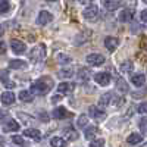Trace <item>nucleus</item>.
<instances>
[{"label":"nucleus","instance_id":"20","mask_svg":"<svg viewBox=\"0 0 147 147\" xmlns=\"http://www.w3.org/2000/svg\"><path fill=\"white\" fill-rule=\"evenodd\" d=\"M56 60H57V63L60 65H69L72 62V57L66 53H57L56 55Z\"/></svg>","mask_w":147,"mask_h":147},{"label":"nucleus","instance_id":"30","mask_svg":"<svg viewBox=\"0 0 147 147\" xmlns=\"http://www.w3.org/2000/svg\"><path fill=\"white\" fill-rule=\"evenodd\" d=\"M57 75L59 77H62V78H71L74 75V68H66V69H60L57 72Z\"/></svg>","mask_w":147,"mask_h":147},{"label":"nucleus","instance_id":"8","mask_svg":"<svg viewBox=\"0 0 147 147\" xmlns=\"http://www.w3.org/2000/svg\"><path fill=\"white\" fill-rule=\"evenodd\" d=\"M10 49H12V52L16 53V55H22V53L27 52L25 43H22L19 40H10Z\"/></svg>","mask_w":147,"mask_h":147},{"label":"nucleus","instance_id":"4","mask_svg":"<svg viewBox=\"0 0 147 147\" xmlns=\"http://www.w3.org/2000/svg\"><path fill=\"white\" fill-rule=\"evenodd\" d=\"M85 62L91 66H102L105 63V56L100 53H90L85 57Z\"/></svg>","mask_w":147,"mask_h":147},{"label":"nucleus","instance_id":"42","mask_svg":"<svg viewBox=\"0 0 147 147\" xmlns=\"http://www.w3.org/2000/svg\"><path fill=\"white\" fill-rule=\"evenodd\" d=\"M144 147H147V144H146V146H144Z\"/></svg>","mask_w":147,"mask_h":147},{"label":"nucleus","instance_id":"24","mask_svg":"<svg viewBox=\"0 0 147 147\" xmlns=\"http://www.w3.org/2000/svg\"><path fill=\"white\" fill-rule=\"evenodd\" d=\"M116 87H118V90L119 91H122V93H128V85H127V82H125V80L124 78H116Z\"/></svg>","mask_w":147,"mask_h":147},{"label":"nucleus","instance_id":"33","mask_svg":"<svg viewBox=\"0 0 147 147\" xmlns=\"http://www.w3.org/2000/svg\"><path fill=\"white\" fill-rule=\"evenodd\" d=\"M138 113H147V102H143L138 105V109H137Z\"/></svg>","mask_w":147,"mask_h":147},{"label":"nucleus","instance_id":"37","mask_svg":"<svg viewBox=\"0 0 147 147\" xmlns=\"http://www.w3.org/2000/svg\"><path fill=\"white\" fill-rule=\"evenodd\" d=\"M60 100H62V94H60V93L55 94V96H53V99H52L53 103H57V102H60Z\"/></svg>","mask_w":147,"mask_h":147},{"label":"nucleus","instance_id":"7","mask_svg":"<svg viewBox=\"0 0 147 147\" xmlns=\"http://www.w3.org/2000/svg\"><path fill=\"white\" fill-rule=\"evenodd\" d=\"M88 115H90L93 119H96V121H100V119H105V118H106V110L100 109L99 106H90Z\"/></svg>","mask_w":147,"mask_h":147},{"label":"nucleus","instance_id":"11","mask_svg":"<svg viewBox=\"0 0 147 147\" xmlns=\"http://www.w3.org/2000/svg\"><path fill=\"white\" fill-rule=\"evenodd\" d=\"M52 116H53L55 119L60 121V119H65V118H69V116H71V113L68 112V110H66L65 107H62V106H59V107L53 109V112H52Z\"/></svg>","mask_w":147,"mask_h":147},{"label":"nucleus","instance_id":"17","mask_svg":"<svg viewBox=\"0 0 147 147\" xmlns=\"http://www.w3.org/2000/svg\"><path fill=\"white\" fill-rule=\"evenodd\" d=\"M132 10H129V9H122L119 13H118V21L119 22H129L131 19H132Z\"/></svg>","mask_w":147,"mask_h":147},{"label":"nucleus","instance_id":"16","mask_svg":"<svg viewBox=\"0 0 147 147\" xmlns=\"http://www.w3.org/2000/svg\"><path fill=\"white\" fill-rule=\"evenodd\" d=\"M143 140H144V137L141 136L140 132H132V134H129V136H128L127 143H128L129 146H137V144H140Z\"/></svg>","mask_w":147,"mask_h":147},{"label":"nucleus","instance_id":"34","mask_svg":"<svg viewBox=\"0 0 147 147\" xmlns=\"http://www.w3.org/2000/svg\"><path fill=\"white\" fill-rule=\"evenodd\" d=\"M138 127L141 128V131L147 132V118H143V119L138 122Z\"/></svg>","mask_w":147,"mask_h":147},{"label":"nucleus","instance_id":"39","mask_svg":"<svg viewBox=\"0 0 147 147\" xmlns=\"http://www.w3.org/2000/svg\"><path fill=\"white\" fill-rule=\"evenodd\" d=\"M3 84H5L6 88H13V87H16V84H15V82H10V81H6V82H3Z\"/></svg>","mask_w":147,"mask_h":147},{"label":"nucleus","instance_id":"29","mask_svg":"<svg viewBox=\"0 0 147 147\" xmlns=\"http://www.w3.org/2000/svg\"><path fill=\"white\" fill-rule=\"evenodd\" d=\"M132 69H134V65L131 60H127V62L121 65V72H124V74H129V72H132Z\"/></svg>","mask_w":147,"mask_h":147},{"label":"nucleus","instance_id":"40","mask_svg":"<svg viewBox=\"0 0 147 147\" xmlns=\"http://www.w3.org/2000/svg\"><path fill=\"white\" fill-rule=\"evenodd\" d=\"M47 3H56V2H59V0H46Z\"/></svg>","mask_w":147,"mask_h":147},{"label":"nucleus","instance_id":"15","mask_svg":"<svg viewBox=\"0 0 147 147\" xmlns=\"http://www.w3.org/2000/svg\"><path fill=\"white\" fill-rule=\"evenodd\" d=\"M15 100H16V97H15V94L12 93V91H3V93H2V103H3L5 106L13 105Z\"/></svg>","mask_w":147,"mask_h":147},{"label":"nucleus","instance_id":"23","mask_svg":"<svg viewBox=\"0 0 147 147\" xmlns=\"http://www.w3.org/2000/svg\"><path fill=\"white\" fill-rule=\"evenodd\" d=\"M19 100L21 102H25V103L32 102V93L31 91H27V90H22L19 93Z\"/></svg>","mask_w":147,"mask_h":147},{"label":"nucleus","instance_id":"2","mask_svg":"<svg viewBox=\"0 0 147 147\" xmlns=\"http://www.w3.org/2000/svg\"><path fill=\"white\" fill-rule=\"evenodd\" d=\"M44 56H46V46L44 44H37L30 50V59H31L32 63L43 62Z\"/></svg>","mask_w":147,"mask_h":147},{"label":"nucleus","instance_id":"28","mask_svg":"<svg viewBox=\"0 0 147 147\" xmlns=\"http://www.w3.org/2000/svg\"><path fill=\"white\" fill-rule=\"evenodd\" d=\"M65 136H66L68 140L74 141V140H77V138H78V132L74 129V128H65Z\"/></svg>","mask_w":147,"mask_h":147},{"label":"nucleus","instance_id":"1","mask_svg":"<svg viewBox=\"0 0 147 147\" xmlns=\"http://www.w3.org/2000/svg\"><path fill=\"white\" fill-rule=\"evenodd\" d=\"M53 88V80L50 77H43V78H38L37 81H34L31 84V93L35 94V96H44L47 94Z\"/></svg>","mask_w":147,"mask_h":147},{"label":"nucleus","instance_id":"18","mask_svg":"<svg viewBox=\"0 0 147 147\" xmlns=\"http://www.w3.org/2000/svg\"><path fill=\"white\" fill-rule=\"evenodd\" d=\"M103 7L106 9V10H116L118 7H121V2L119 0H103Z\"/></svg>","mask_w":147,"mask_h":147},{"label":"nucleus","instance_id":"21","mask_svg":"<svg viewBox=\"0 0 147 147\" xmlns=\"http://www.w3.org/2000/svg\"><path fill=\"white\" fill-rule=\"evenodd\" d=\"M91 78V74H90V71H88V68H80L78 69V80L80 81H88Z\"/></svg>","mask_w":147,"mask_h":147},{"label":"nucleus","instance_id":"32","mask_svg":"<svg viewBox=\"0 0 147 147\" xmlns=\"http://www.w3.org/2000/svg\"><path fill=\"white\" fill-rule=\"evenodd\" d=\"M90 147H105V140L99 138V140H93L90 143Z\"/></svg>","mask_w":147,"mask_h":147},{"label":"nucleus","instance_id":"27","mask_svg":"<svg viewBox=\"0 0 147 147\" xmlns=\"http://www.w3.org/2000/svg\"><path fill=\"white\" fill-rule=\"evenodd\" d=\"M10 7H12V5L9 3V0H0V13L2 15H6L10 10Z\"/></svg>","mask_w":147,"mask_h":147},{"label":"nucleus","instance_id":"5","mask_svg":"<svg viewBox=\"0 0 147 147\" xmlns=\"http://www.w3.org/2000/svg\"><path fill=\"white\" fill-rule=\"evenodd\" d=\"M94 81L99 85L106 87V85H109L110 81H112V77H110V74H107V72H97L94 75Z\"/></svg>","mask_w":147,"mask_h":147},{"label":"nucleus","instance_id":"6","mask_svg":"<svg viewBox=\"0 0 147 147\" xmlns=\"http://www.w3.org/2000/svg\"><path fill=\"white\" fill-rule=\"evenodd\" d=\"M53 21V15L50 13L49 10H40L38 12V16H37V24L38 25H47Z\"/></svg>","mask_w":147,"mask_h":147},{"label":"nucleus","instance_id":"22","mask_svg":"<svg viewBox=\"0 0 147 147\" xmlns=\"http://www.w3.org/2000/svg\"><path fill=\"white\" fill-rule=\"evenodd\" d=\"M9 68L10 69H22V68H27V63L21 59H12L9 62Z\"/></svg>","mask_w":147,"mask_h":147},{"label":"nucleus","instance_id":"12","mask_svg":"<svg viewBox=\"0 0 147 147\" xmlns=\"http://www.w3.org/2000/svg\"><path fill=\"white\" fill-rule=\"evenodd\" d=\"M74 88H75V84L68 82V81H63V82H60L57 85V91L60 94H71L74 91Z\"/></svg>","mask_w":147,"mask_h":147},{"label":"nucleus","instance_id":"25","mask_svg":"<svg viewBox=\"0 0 147 147\" xmlns=\"http://www.w3.org/2000/svg\"><path fill=\"white\" fill-rule=\"evenodd\" d=\"M50 144H52V147H66V141L62 137H53L50 140Z\"/></svg>","mask_w":147,"mask_h":147},{"label":"nucleus","instance_id":"35","mask_svg":"<svg viewBox=\"0 0 147 147\" xmlns=\"http://www.w3.org/2000/svg\"><path fill=\"white\" fill-rule=\"evenodd\" d=\"M12 141H13L15 144H19V146H24V144H25L24 138H22V137H19V136H13V137H12Z\"/></svg>","mask_w":147,"mask_h":147},{"label":"nucleus","instance_id":"19","mask_svg":"<svg viewBox=\"0 0 147 147\" xmlns=\"http://www.w3.org/2000/svg\"><path fill=\"white\" fill-rule=\"evenodd\" d=\"M131 82L136 85V87H141V85H144V82H146V75L144 74H134V75L131 77Z\"/></svg>","mask_w":147,"mask_h":147},{"label":"nucleus","instance_id":"13","mask_svg":"<svg viewBox=\"0 0 147 147\" xmlns=\"http://www.w3.org/2000/svg\"><path fill=\"white\" fill-rule=\"evenodd\" d=\"M24 136L28 137V138H32L35 141H40L41 140V131L37 129V128H27L24 131Z\"/></svg>","mask_w":147,"mask_h":147},{"label":"nucleus","instance_id":"10","mask_svg":"<svg viewBox=\"0 0 147 147\" xmlns=\"http://www.w3.org/2000/svg\"><path fill=\"white\" fill-rule=\"evenodd\" d=\"M115 99H116V97H115V94H113L112 91H109V93H106V94H102L100 99H99V106L106 107V106H109L110 103H112Z\"/></svg>","mask_w":147,"mask_h":147},{"label":"nucleus","instance_id":"38","mask_svg":"<svg viewBox=\"0 0 147 147\" xmlns=\"http://www.w3.org/2000/svg\"><path fill=\"white\" fill-rule=\"evenodd\" d=\"M78 2H80L81 5H84V6H91L94 0H78Z\"/></svg>","mask_w":147,"mask_h":147},{"label":"nucleus","instance_id":"9","mask_svg":"<svg viewBox=\"0 0 147 147\" xmlns=\"http://www.w3.org/2000/svg\"><path fill=\"white\" fill-rule=\"evenodd\" d=\"M119 46V38H116V37H112V35H109L105 38V47L107 49L109 52H115L116 49Z\"/></svg>","mask_w":147,"mask_h":147},{"label":"nucleus","instance_id":"26","mask_svg":"<svg viewBox=\"0 0 147 147\" xmlns=\"http://www.w3.org/2000/svg\"><path fill=\"white\" fill-rule=\"evenodd\" d=\"M97 132H99V128H97V127H87V129H85V132H84V137L91 140Z\"/></svg>","mask_w":147,"mask_h":147},{"label":"nucleus","instance_id":"3","mask_svg":"<svg viewBox=\"0 0 147 147\" xmlns=\"http://www.w3.org/2000/svg\"><path fill=\"white\" fill-rule=\"evenodd\" d=\"M82 16L87 21H96L97 18H99V6H96V5L87 6L82 10Z\"/></svg>","mask_w":147,"mask_h":147},{"label":"nucleus","instance_id":"31","mask_svg":"<svg viewBox=\"0 0 147 147\" xmlns=\"http://www.w3.org/2000/svg\"><path fill=\"white\" fill-rule=\"evenodd\" d=\"M87 124H88V118H87V116H85V115H81V116H78L77 125H78L80 128H84V127H87Z\"/></svg>","mask_w":147,"mask_h":147},{"label":"nucleus","instance_id":"41","mask_svg":"<svg viewBox=\"0 0 147 147\" xmlns=\"http://www.w3.org/2000/svg\"><path fill=\"white\" fill-rule=\"evenodd\" d=\"M141 2H144V3H146V5H147V0H141Z\"/></svg>","mask_w":147,"mask_h":147},{"label":"nucleus","instance_id":"14","mask_svg":"<svg viewBox=\"0 0 147 147\" xmlns=\"http://www.w3.org/2000/svg\"><path fill=\"white\" fill-rule=\"evenodd\" d=\"M3 131L5 132H16V131H19V124L16 121H13V119H9V121L5 122Z\"/></svg>","mask_w":147,"mask_h":147},{"label":"nucleus","instance_id":"36","mask_svg":"<svg viewBox=\"0 0 147 147\" xmlns=\"http://www.w3.org/2000/svg\"><path fill=\"white\" fill-rule=\"evenodd\" d=\"M140 19H141V22L147 24V9H144V10L140 12Z\"/></svg>","mask_w":147,"mask_h":147}]
</instances>
